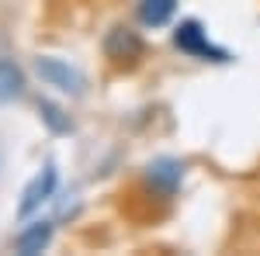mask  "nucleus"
<instances>
[{"mask_svg":"<svg viewBox=\"0 0 260 256\" xmlns=\"http://www.w3.org/2000/svg\"><path fill=\"white\" fill-rule=\"evenodd\" d=\"M174 45H177L184 56H191V59H205V62H229L233 56L219 49L215 42L208 39V31H205V24L194 18L180 21L177 28H174Z\"/></svg>","mask_w":260,"mask_h":256,"instance_id":"1","label":"nucleus"},{"mask_svg":"<svg viewBox=\"0 0 260 256\" xmlns=\"http://www.w3.org/2000/svg\"><path fill=\"white\" fill-rule=\"evenodd\" d=\"M35 73L42 77L45 87H52L59 94H70V97H80L83 90H87V77H83L77 66H70L66 59H56V56L35 59Z\"/></svg>","mask_w":260,"mask_h":256,"instance_id":"2","label":"nucleus"},{"mask_svg":"<svg viewBox=\"0 0 260 256\" xmlns=\"http://www.w3.org/2000/svg\"><path fill=\"white\" fill-rule=\"evenodd\" d=\"M56 184H59V173H56V166L52 163H45L35 177L28 180V187L21 191V204H18V215L21 218H31L39 211L42 204L49 201V197L56 194Z\"/></svg>","mask_w":260,"mask_h":256,"instance_id":"3","label":"nucleus"},{"mask_svg":"<svg viewBox=\"0 0 260 256\" xmlns=\"http://www.w3.org/2000/svg\"><path fill=\"white\" fill-rule=\"evenodd\" d=\"M146 184L156 191L160 197H174L184 184V163L174 156H163V159H153L146 166Z\"/></svg>","mask_w":260,"mask_h":256,"instance_id":"4","label":"nucleus"},{"mask_svg":"<svg viewBox=\"0 0 260 256\" xmlns=\"http://www.w3.org/2000/svg\"><path fill=\"white\" fill-rule=\"evenodd\" d=\"M104 52L115 66H132L142 56V39L132 28H111V35L104 42Z\"/></svg>","mask_w":260,"mask_h":256,"instance_id":"5","label":"nucleus"},{"mask_svg":"<svg viewBox=\"0 0 260 256\" xmlns=\"http://www.w3.org/2000/svg\"><path fill=\"white\" fill-rule=\"evenodd\" d=\"M49 242H52V222L35 218V222H28L18 232L14 249H18L21 256H35V253H42V249H49Z\"/></svg>","mask_w":260,"mask_h":256,"instance_id":"6","label":"nucleus"},{"mask_svg":"<svg viewBox=\"0 0 260 256\" xmlns=\"http://www.w3.org/2000/svg\"><path fill=\"white\" fill-rule=\"evenodd\" d=\"M139 21L146 28H163L177 14V0H139Z\"/></svg>","mask_w":260,"mask_h":256,"instance_id":"7","label":"nucleus"},{"mask_svg":"<svg viewBox=\"0 0 260 256\" xmlns=\"http://www.w3.org/2000/svg\"><path fill=\"white\" fill-rule=\"evenodd\" d=\"M24 94V73L14 59H0V104L18 100Z\"/></svg>","mask_w":260,"mask_h":256,"instance_id":"8","label":"nucleus"},{"mask_svg":"<svg viewBox=\"0 0 260 256\" xmlns=\"http://www.w3.org/2000/svg\"><path fill=\"white\" fill-rule=\"evenodd\" d=\"M39 115L42 121L56 132V135H66V132H73V121H70V115H62L59 104H52V100H39Z\"/></svg>","mask_w":260,"mask_h":256,"instance_id":"9","label":"nucleus"}]
</instances>
